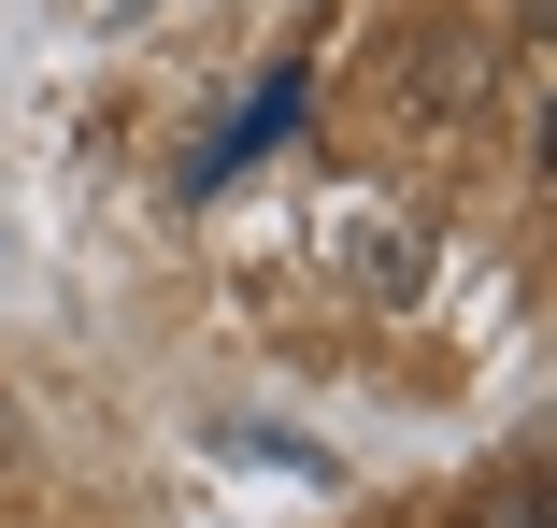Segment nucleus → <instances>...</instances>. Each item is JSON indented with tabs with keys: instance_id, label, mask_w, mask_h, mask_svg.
I'll return each mask as SVG.
<instances>
[{
	"instance_id": "nucleus-2",
	"label": "nucleus",
	"mask_w": 557,
	"mask_h": 528,
	"mask_svg": "<svg viewBox=\"0 0 557 528\" xmlns=\"http://www.w3.org/2000/svg\"><path fill=\"white\" fill-rule=\"evenodd\" d=\"M300 100H314V58H272V86H258V100H244V115H230V129H214L200 158H186V186H230L244 158H272V143L300 129Z\"/></svg>"
},
{
	"instance_id": "nucleus-1",
	"label": "nucleus",
	"mask_w": 557,
	"mask_h": 528,
	"mask_svg": "<svg viewBox=\"0 0 557 528\" xmlns=\"http://www.w3.org/2000/svg\"><path fill=\"white\" fill-rule=\"evenodd\" d=\"M472 86H486V29H472V0H414V15L386 29V58H372V100H386L400 129L472 115Z\"/></svg>"
},
{
	"instance_id": "nucleus-3",
	"label": "nucleus",
	"mask_w": 557,
	"mask_h": 528,
	"mask_svg": "<svg viewBox=\"0 0 557 528\" xmlns=\"http://www.w3.org/2000/svg\"><path fill=\"white\" fill-rule=\"evenodd\" d=\"M472 528H543V472H529V457H500V472H486V500H472Z\"/></svg>"
}]
</instances>
